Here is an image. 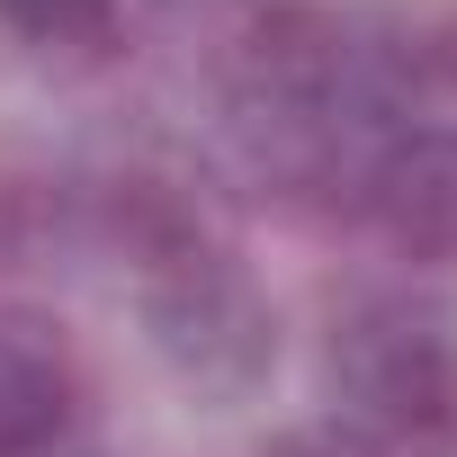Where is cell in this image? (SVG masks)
<instances>
[{
  "label": "cell",
  "instance_id": "7",
  "mask_svg": "<svg viewBox=\"0 0 457 457\" xmlns=\"http://www.w3.org/2000/svg\"><path fill=\"white\" fill-rule=\"evenodd\" d=\"M270 457H368L359 439H278Z\"/></svg>",
  "mask_w": 457,
  "mask_h": 457
},
{
  "label": "cell",
  "instance_id": "2",
  "mask_svg": "<svg viewBox=\"0 0 457 457\" xmlns=\"http://www.w3.org/2000/svg\"><path fill=\"white\" fill-rule=\"evenodd\" d=\"M135 287H144V332H153L162 368H170L188 395L243 403V395L278 368V314H270L261 278L224 252V243L188 234V243L135 261Z\"/></svg>",
  "mask_w": 457,
  "mask_h": 457
},
{
  "label": "cell",
  "instance_id": "6",
  "mask_svg": "<svg viewBox=\"0 0 457 457\" xmlns=\"http://www.w3.org/2000/svg\"><path fill=\"white\" fill-rule=\"evenodd\" d=\"M54 224H63V206H54L46 179H0V270L37 261L54 243Z\"/></svg>",
  "mask_w": 457,
  "mask_h": 457
},
{
  "label": "cell",
  "instance_id": "1",
  "mask_svg": "<svg viewBox=\"0 0 457 457\" xmlns=\"http://www.w3.org/2000/svg\"><path fill=\"white\" fill-rule=\"evenodd\" d=\"M323 386L359 448H395V457L457 448V332L412 296H359L332 323Z\"/></svg>",
  "mask_w": 457,
  "mask_h": 457
},
{
  "label": "cell",
  "instance_id": "4",
  "mask_svg": "<svg viewBox=\"0 0 457 457\" xmlns=\"http://www.w3.org/2000/svg\"><path fill=\"white\" fill-rule=\"evenodd\" d=\"M72 350L37 314H0V457H54L72 430Z\"/></svg>",
  "mask_w": 457,
  "mask_h": 457
},
{
  "label": "cell",
  "instance_id": "5",
  "mask_svg": "<svg viewBox=\"0 0 457 457\" xmlns=\"http://www.w3.org/2000/svg\"><path fill=\"white\" fill-rule=\"evenodd\" d=\"M0 28L37 54H99L117 37V0H0Z\"/></svg>",
  "mask_w": 457,
  "mask_h": 457
},
{
  "label": "cell",
  "instance_id": "3",
  "mask_svg": "<svg viewBox=\"0 0 457 457\" xmlns=\"http://www.w3.org/2000/svg\"><path fill=\"white\" fill-rule=\"evenodd\" d=\"M359 197L377 215V234L421 261V270H457V126H403L377 144V162L359 170Z\"/></svg>",
  "mask_w": 457,
  "mask_h": 457
}]
</instances>
